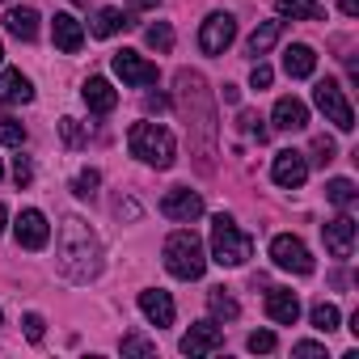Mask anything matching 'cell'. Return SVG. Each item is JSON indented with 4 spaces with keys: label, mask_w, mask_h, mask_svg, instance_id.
I'll use <instances>...</instances> for the list:
<instances>
[{
    "label": "cell",
    "mask_w": 359,
    "mask_h": 359,
    "mask_svg": "<svg viewBox=\"0 0 359 359\" xmlns=\"http://www.w3.org/2000/svg\"><path fill=\"white\" fill-rule=\"evenodd\" d=\"M271 262H275L279 271H292V275H313V254H309V245H304L300 237H292V233H279V237L271 241Z\"/></svg>",
    "instance_id": "7"
},
{
    "label": "cell",
    "mask_w": 359,
    "mask_h": 359,
    "mask_svg": "<svg viewBox=\"0 0 359 359\" xmlns=\"http://www.w3.org/2000/svg\"><path fill=\"white\" fill-rule=\"evenodd\" d=\"M140 313L156 330H165V325H173V296L161 292V287H148V292H140Z\"/></svg>",
    "instance_id": "15"
},
{
    "label": "cell",
    "mask_w": 359,
    "mask_h": 359,
    "mask_svg": "<svg viewBox=\"0 0 359 359\" xmlns=\"http://www.w3.org/2000/svg\"><path fill=\"white\" fill-rule=\"evenodd\" d=\"M275 127L279 131H304L309 127V106L300 97H279L275 102Z\"/></svg>",
    "instance_id": "20"
},
{
    "label": "cell",
    "mask_w": 359,
    "mask_h": 359,
    "mask_svg": "<svg viewBox=\"0 0 359 359\" xmlns=\"http://www.w3.org/2000/svg\"><path fill=\"white\" fill-rule=\"evenodd\" d=\"M338 9H342L346 18H359V0H338Z\"/></svg>",
    "instance_id": "41"
},
{
    "label": "cell",
    "mask_w": 359,
    "mask_h": 359,
    "mask_svg": "<svg viewBox=\"0 0 359 359\" xmlns=\"http://www.w3.org/2000/svg\"><path fill=\"white\" fill-rule=\"evenodd\" d=\"M144 39H148V47H152V51H161V55H169V51H173V26H169V22L148 26V30H144Z\"/></svg>",
    "instance_id": "28"
},
{
    "label": "cell",
    "mask_w": 359,
    "mask_h": 359,
    "mask_svg": "<svg viewBox=\"0 0 359 359\" xmlns=\"http://www.w3.org/2000/svg\"><path fill=\"white\" fill-rule=\"evenodd\" d=\"M220 346H224V330H220L216 321H199V325H191L187 338H182V355H212V351H220Z\"/></svg>",
    "instance_id": "13"
},
{
    "label": "cell",
    "mask_w": 359,
    "mask_h": 359,
    "mask_svg": "<svg viewBox=\"0 0 359 359\" xmlns=\"http://www.w3.org/2000/svg\"><path fill=\"white\" fill-rule=\"evenodd\" d=\"M292 355H325V346H321V342H296Z\"/></svg>",
    "instance_id": "40"
},
{
    "label": "cell",
    "mask_w": 359,
    "mask_h": 359,
    "mask_svg": "<svg viewBox=\"0 0 359 359\" xmlns=\"http://www.w3.org/2000/svg\"><path fill=\"white\" fill-rule=\"evenodd\" d=\"M127 144H131V156H140L152 169H169L177 161V144H173V135L161 123H135Z\"/></svg>",
    "instance_id": "3"
},
{
    "label": "cell",
    "mask_w": 359,
    "mask_h": 359,
    "mask_svg": "<svg viewBox=\"0 0 359 359\" xmlns=\"http://www.w3.org/2000/svg\"><path fill=\"white\" fill-rule=\"evenodd\" d=\"M161 216H165V220H177V224L199 220V216H203V199H199V191H191V187H173V191L161 199Z\"/></svg>",
    "instance_id": "9"
},
{
    "label": "cell",
    "mask_w": 359,
    "mask_h": 359,
    "mask_svg": "<svg viewBox=\"0 0 359 359\" xmlns=\"http://www.w3.org/2000/svg\"><path fill=\"white\" fill-rule=\"evenodd\" d=\"M161 0H131V9H156Z\"/></svg>",
    "instance_id": "43"
},
{
    "label": "cell",
    "mask_w": 359,
    "mask_h": 359,
    "mask_svg": "<svg viewBox=\"0 0 359 359\" xmlns=\"http://www.w3.org/2000/svg\"><path fill=\"white\" fill-rule=\"evenodd\" d=\"M241 131H245V135H254L258 144H266V135H271V131L262 127V118H258L254 110H245V114H241Z\"/></svg>",
    "instance_id": "32"
},
{
    "label": "cell",
    "mask_w": 359,
    "mask_h": 359,
    "mask_svg": "<svg viewBox=\"0 0 359 359\" xmlns=\"http://www.w3.org/2000/svg\"><path fill=\"white\" fill-rule=\"evenodd\" d=\"M208 309H212V317H216V321H237V313H241V309H237V300H233L224 287H212V292H208Z\"/></svg>",
    "instance_id": "26"
},
{
    "label": "cell",
    "mask_w": 359,
    "mask_h": 359,
    "mask_svg": "<svg viewBox=\"0 0 359 359\" xmlns=\"http://www.w3.org/2000/svg\"><path fill=\"white\" fill-rule=\"evenodd\" d=\"M30 177H34V165H30L26 156H18V161H13V182L26 191V187H30Z\"/></svg>",
    "instance_id": "37"
},
{
    "label": "cell",
    "mask_w": 359,
    "mask_h": 359,
    "mask_svg": "<svg viewBox=\"0 0 359 359\" xmlns=\"http://www.w3.org/2000/svg\"><path fill=\"white\" fill-rule=\"evenodd\" d=\"M60 131H64V140H68L72 148H76V144H85V131H81V123H76V118H64V123H60Z\"/></svg>",
    "instance_id": "39"
},
{
    "label": "cell",
    "mask_w": 359,
    "mask_h": 359,
    "mask_svg": "<svg viewBox=\"0 0 359 359\" xmlns=\"http://www.w3.org/2000/svg\"><path fill=\"white\" fill-rule=\"evenodd\" d=\"M0 325H5V317H0Z\"/></svg>",
    "instance_id": "48"
},
{
    "label": "cell",
    "mask_w": 359,
    "mask_h": 359,
    "mask_svg": "<svg viewBox=\"0 0 359 359\" xmlns=\"http://www.w3.org/2000/svg\"><path fill=\"white\" fill-rule=\"evenodd\" d=\"M266 317H271L275 325H296V317H300V300H296V292H287V287H271V292H266Z\"/></svg>",
    "instance_id": "17"
},
{
    "label": "cell",
    "mask_w": 359,
    "mask_h": 359,
    "mask_svg": "<svg viewBox=\"0 0 359 359\" xmlns=\"http://www.w3.org/2000/svg\"><path fill=\"white\" fill-rule=\"evenodd\" d=\"M127 26H135L123 9H97L93 13V22H89V34L93 39H110V34H118V30H127Z\"/></svg>",
    "instance_id": "23"
},
{
    "label": "cell",
    "mask_w": 359,
    "mask_h": 359,
    "mask_svg": "<svg viewBox=\"0 0 359 359\" xmlns=\"http://www.w3.org/2000/svg\"><path fill=\"white\" fill-rule=\"evenodd\" d=\"M156 346L148 342V338H140V334H123V355H152Z\"/></svg>",
    "instance_id": "34"
},
{
    "label": "cell",
    "mask_w": 359,
    "mask_h": 359,
    "mask_svg": "<svg viewBox=\"0 0 359 359\" xmlns=\"http://www.w3.org/2000/svg\"><path fill=\"white\" fill-rule=\"evenodd\" d=\"M279 34H283V22H262L254 34H250V43H245V51L254 55V60H262L275 43H279Z\"/></svg>",
    "instance_id": "24"
},
{
    "label": "cell",
    "mask_w": 359,
    "mask_h": 359,
    "mask_svg": "<svg viewBox=\"0 0 359 359\" xmlns=\"http://www.w3.org/2000/svg\"><path fill=\"white\" fill-rule=\"evenodd\" d=\"M43 334H47V321L39 313H26V338L30 342H43Z\"/></svg>",
    "instance_id": "38"
},
{
    "label": "cell",
    "mask_w": 359,
    "mask_h": 359,
    "mask_svg": "<svg viewBox=\"0 0 359 359\" xmlns=\"http://www.w3.org/2000/svg\"><path fill=\"white\" fill-rule=\"evenodd\" d=\"M0 144L22 148V144H26V127H22L18 118H0Z\"/></svg>",
    "instance_id": "31"
},
{
    "label": "cell",
    "mask_w": 359,
    "mask_h": 359,
    "mask_svg": "<svg viewBox=\"0 0 359 359\" xmlns=\"http://www.w3.org/2000/svg\"><path fill=\"white\" fill-rule=\"evenodd\" d=\"M220 97H224V102H241V89H237V85H224Z\"/></svg>",
    "instance_id": "42"
},
{
    "label": "cell",
    "mask_w": 359,
    "mask_h": 359,
    "mask_svg": "<svg viewBox=\"0 0 359 359\" xmlns=\"http://www.w3.org/2000/svg\"><path fill=\"white\" fill-rule=\"evenodd\" d=\"M81 97H85V106H89L93 114H110V110L118 106V93H114V85H110L106 76H89L85 89H81Z\"/></svg>",
    "instance_id": "18"
},
{
    "label": "cell",
    "mask_w": 359,
    "mask_h": 359,
    "mask_svg": "<svg viewBox=\"0 0 359 359\" xmlns=\"http://www.w3.org/2000/svg\"><path fill=\"white\" fill-rule=\"evenodd\" d=\"M313 68H317V55H313V47H304V43H292V47L283 51V72H287L292 81H304V76H313Z\"/></svg>",
    "instance_id": "21"
},
{
    "label": "cell",
    "mask_w": 359,
    "mask_h": 359,
    "mask_svg": "<svg viewBox=\"0 0 359 359\" xmlns=\"http://www.w3.org/2000/svg\"><path fill=\"white\" fill-rule=\"evenodd\" d=\"M177 110L187 114V131L203 135V165H208L212 135H216V110H212V97H208V81L191 68L177 72Z\"/></svg>",
    "instance_id": "2"
},
{
    "label": "cell",
    "mask_w": 359,
    "mask_h": 359,
    "mask_svg": "<svg viewBox=\"0 0 359 359\" xmlns=\"http://www.w3.org/2000/svg\"><path fill=\"white\" fill-rule=\"evenodd\" d=\"M233 39H237V18H233V13H212V18L199 26V47H203V55H224Z\"/></svg>",
    "instance_id": "8"
},
{
    "label": "cell",
    "mask_w": 359,
    "mask_h": 359,
    "mask_svg": "<svg viewBox=\"0 0 359 359\" xmlns=\"http://www.w3.org/2000/svg\"><path fill=\"white\" fill-rule=\"evenodd\" d=\"M275 9L283 18H292V22H321L325 18V9L317 5V0H275Z\"/></svg>",
    "instance_id": "25"
},
{
    "label": "cell",
    "mask_w": 359,
    "mask_h": 359,
    "mask_svg": "<svg viewBox=\"0 0 359 359\" xmlns=\"http://www.w3.org/2000/svg\"><path fill=\"white\" fill-rule=\"evenodd\" d=\"M250 254H254L250 233H241L233 216H216L212 220V262H220V266H245Z\"/></svg>",
    "instance_id": "5"
},
{
    "label": "cell",
    "mask_w": 359,
    "mask_h": 359,
    "mask_svg": "<svg viewBox=\"0 0 359 359\" xmlns=\"http://www.w3.org/2000/svg\"><path fill=\"white\" fill-rule=\"evenodd\" d=\"M313 161H317V165H330V161H334V140L317 135V140H313Z\"/></svg>",
    "instance_id": "36"
},
{
    "label": "cell",
    "mask_w": 359,
    "mask_h": 359,
    "mask_svg": "<svg viewBox=\"0 0 359 359\" xmlns=\"http://www.w3.org/2000/svg\"><path fill=\"white\" fill-rule=\"evenodd\" d=\"M271 173H275V182H279L283 191H300V187H304V177H309V156L287 148V152L275 156V169H271Z\"/></svg>",
    "instance_id": "12"
},
{
    "label": "cell",
    "mask_w": 359,
    "mask_h": 359,
    "mask_svg": "<svg viewBox=\"0 0 359 359\" xmlns=\"http://www.w3.org/2000/svg\"><path fill=\"white\" fill-rule=\"evenodd\" d=\"M309 317H313V325H317L321 334L338 330V321H342V317H338V309H334V304H325V300H321V304H313V313H309Z\"/></svg>",
    "instance_id": "30"
},
{
    "label": "cell",
    "mask_w": 359,
    "mask_h": 359,
    "mask_svg": "<svg viewBox=\"0 0 359 359\" xmlns=\"http://www.w3.org/2000/svg\"><path fill=\"white\" fill-rule=\"evenodd\" d=\"M0 177H5V165H0Z\"/></svg>",
    "instance_id": "46"
},
{
    "label": "cell",
    "mask_w": 359,
    "mask_h": 359,
    "mask_svg": "<svg viewBox=\"0 0 359 359\" xmlns=\"http://www.w3.org/2000/svg\"><path fill=\"white\" fill-rule=\"evenodd\" d=\"M13 237H18L22 250H43V245L51 241V224H47V216H43L39 208H26V212L18 216V224H13Z\"/></svg>",
    "instance_id": "11"
},
{
    "label": "cell",
    "mask_w": 359,
    "mask_h": 359,
    "mask_svg": "<svg viewBox=\"0 0 359 359\" xmlns=\"http://www.w3.org/2000/svg\"><path fill=\"white\" fill-rule=\"evenodd\" d=\"M271 81H275L271 64H262V60H258V64H254V72H250V85H254V89H271Z\"/></svg>",
    "instance_id": "35"
},
{
    "label": "cell",
    "mask_w": 359,
    "mask_h": 359,
    "mask_svg": "<svg viewBox=\"0 0 359 359\" xmlns=\"http://www.w3.org/2000/svg\"><path fill=\"white\" fill-rule=\"evenodd\" d=\"M72 5H89V0H72Z\"/></svg>",
    "instance_id": "45"
},
{
    "label": "cell",
    "mask_w": 359,
    "mask_h": 359,
    "mask_svg": "<svg viewBox=\"0 0 359 359\" xmlns=\"http://www.w3.org/2000/svg\"><path fill=\"white\" fill-rule=\"evenodd\" d=\"M165 271L173 275V279H199L203 271H208V254H203V241L195 237V233H173L169 241H165Z\"/></svg>",
    "instance_id": "4"
},
{
    "label": "cell",
    "mask_w": 359,
    "mask_h": 359,
    "mask_svg": "<svg viewBox=\"0 0 359 359\" xmlns=\"http://www.w3.org/2000/svg\"><path fill=\"white\" fill-rule=\"evenodd\" d=\"M355 182H351V177H330V182H325V199L334 203V208H351L355 203Z\"/></svg>",
    "instance_id": "27"
},
{
    "label": "cell",
    "mask_w": 359,
    "mask_h": 359,
    "mask_svg": "<svg viewBox=\"0 0 359 359\" xmlns=\"http://www.w3.org/2000/svg\"><path fill=\"white\" fill-rule=\"evenodd\" d=\"M55 266L64 279L72 283H89L102 275V241L97 233L81 220V216H68L60 224V237H55Z\"/></svg>",
    "instance_id": "1"
},
{
    "label": "cell",
    "mask_w": 359,
    "mask_h": 359,
    "mask_svg": "<svg viewBox=\"0 0 359 359\" xmlns=\"http://www.w3.org/2000/svg\"><path fill=\"white\" fill-rule=\"evenodd\" d=\"M51 39H55V47H60L64 55H76V51L85 47V30H81V22H76L72 13H55V22H51Z\"/></svg>",
    "instance_id": "16"
},
{
    "label": "cell",
    "mask_w": 359,
    "mask_h": 359,
    "mask_svg": "<svg viewBox=\"0 0 359 359\" xmlns=\"http://www.w3.org/2000/svg\"><path fill=\"white\" fill-rule=\"evenodd\" d=\"M313 102H317V110L338 127V131H355V110H351V102H346V89L338 85V81H317V89H313Z\"/></svg>",
    "instance_id": "6"
},
{
    "label": "cell",
    "mask_w": 359,
    "mask_h": 359,
    "mask_svg": "<svg viewBox=\"0 0 359 359\" xmlns=\"http://www.w3.org/2000/svg\"><path fill=\"white\" fill-rule=\"evenodd\" d=\"M97 182H102L97 169H81V173L72 177V195H76V199H93V195H97Z\"/></svg>",
    "instance_id": "29"
},
{
    "label": "cell",
    "mask_w": 359,
    "mask_h": 359,
    "mask_svg": "<svg viewBox=\"0 0 359 359\" xmlns=\"http://www.w3.org/2000/svg\"><path fill=\"white\" fill-rule=\"evenodd\" d=\"M30 97H34V85H30V76H22L18 68L0 72V102H5V106H26Z\"/></svg>",
    "instance_id": "19"
},
{
    "label": "cell",
    "mask_w": 359,
    "mask_h": 359,
    "mask_svg": "<svg viewBox=\"0 0 359 359\" xmlns=\"http://www.w3.org/2000/svg\"><path fill=\"white\" fill-rule=\"evenodd\" d=\"M5 224H9V208L0 203V233H5Z\"/></svg>",
    "instance_id": "44"
},
{
    "label": "cell",
    "mask_w": 359,
    "mask_h": 359,
    "mask_svg": "<svg viewBox=\"0 0 359 359\" xmlns=\"http://www.w3.org/2000/svg\"><path fill=\"white\" fill-rule=\"evenodd\" d=\"M325 250H330V258H338V262L351 258V250H355V220H351V216H338V220L325 224Z\"/></svg>",
    "instance_id": "14"
},
{
    "label": "cell",
    "mask_w": 359,
    "mask_h": 359,
    "mask_svg": "<svg viewBox=\"0 0 359 359\" xmlns=\"http://www.w3.org/2000/svg\"><path fill=\"white\" fill-rule=\"evenodd\" d=\"M250 351H254V355H271V351H275V334H271V330H254V334H250Z\"/></svg>",
    "instance_id": "33"
},
{
    "label": "cell",
    "mask_w": 359,
    "mask_h": 359,
    "mask_svg": "<svg viewBox=\"0 0 359 359\" xmlns=\"http://www.w3.org/2000/svg\"><path fill=\"white\" fill-rule=\"evenodd\" d=\"M5 30H9L18 43H34V39H39V13H34V9H9V13H5Z\"/></svg>",
    "instance_id": "22"
},
{
    "label": "cell",
    "mask_w": 359,
    "mask_h": 359,
    "mask_svg": "<svg viewBox=\"0 0 359 359\" xmlns=\"http://www.w3.org/2000/svg\"><path fill=\"white\" fill-rule=\"evenodd\" d=\"M114 72L123 76V85H131V89H148V85H156V64H148L140 51H114Z\"/></svg>",
    "instance_id": "10"
},
{
    "label": "cell",
    "mask_w": 359,
    "mask_h": 359,
    "mask_svg": "<svg viewBox=\"0 0 359 359\" xmlns=\"http://www.w3.org/2000/svg\"><path fill=\"white\" fill-rule=\"evenodd\" d=\"M0 60H5V47H0Z\"/></svg>",
    "instance_id": "47"
}]
</instances>
